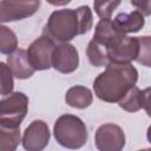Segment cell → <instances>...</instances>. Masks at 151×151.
Instances as JSON below:
<instances>
[{"label":"cell","mask_w":151,"mask_h":151,"mask_svg":"<svg viewBox=\"0 0 151 151\" xmlns=\"http://www.w3.org/2000/svg\"><path fill=\"white\" fill-rule=\"evenodd\" d=\"M113 22L116 24V26L119 28L122 33L127 34V33H136L140 31L145 24V19H144V15L136 9L130 13H126V12L118 13L113 19Z\"/></svg>","instance_id":"obj_13"},{"label":"cell","mask_w":151,"mask_h":151,"mask_svg":"<svg viewBox=\"0 0 151 151\" xmlns=\"http://www.w3.org/2000/svg\"><path fill=\"white\" fill-rule=\"evenodd\" d=\"M0 68H1V96H9L13 93V87H14V81H13V73L11 68L5 64L0 63Z\"/></svg>","instance_id":"obj_20"},{"label":"cell","mask_w":151,"mask_h":151,"mask_svg":"<svg viewBox=\"0 0 151 151\" xmlns=\"http://www.w3.org/2000/svg\"><path fill=\"white\" fill-rule=\"evenodd\" d=\"M119 107L127 111V112H137L143 109V99H142V91L139 87H132L126 96L118 103Z\"/></svg>","instance_id":"obj_16"},{"label":"cell","mask_w":151,"mask_h":151,"mask_svg":"<svg viewBox=\"0 0 151 151\" xmlns=\"http://www.w3.org/2000/svg\"><path fill=\"white\" fill-rule=\"evenodd\" d=\"M138 151H151V149H143V150H138Z\"/></svg>","instance_id":"obj_25"},{"label":"cell","mask_w":151,"mask_h":151,"mask_svg":"<svg viewBox=\"0 0 151 151\" xmlns=\"http://www.w3.org/2000/svg\"><path fill=\"white\" fill-rule=\"evenodd\" d=\"M28 110V97L22 92H13L0 101V127L20 129Z\"/></svg>","instance_id":"obj_4"},{"label":"cell","mask_w":151,"mask_h":151,"mask_svg":"<svg viewBox=\"0 0 151 151\" xmlns=\"http://www.w3.org/2000/svg\"><path fill=\"white\" fill-rule=\"evenodd\" d=\"M86 55L91 65L96 67H104L107 66L109 59H107V50L104 45L94 41L93 39L90 40L87 48H86Z\"/></svg>","instance_id":"obj_15"},{"label":"cell","mask_w":151,"mask_h":151,"mask_svg":"<svg viewBox=\"0 0 151 151\" xmlns=\"http://www.w3.org/2000/svg\"><path fill=\"white\" fill-rule=\"evenodd\" d=\"M39 0H1L0 1V21L9 22L26 19L33 15L40 7Z\"/></svg>","instance_id":"obj_7"},{"label":"cell","mask_w":151,"mask_h":151,"mask_svg":"<svg viewBox=\"0 0 151 151\" xmlns=\"http://www.w3.org/2000/svg\"><path fill=\"white\" fill-rule=\"evenodd\" d=\"M138 41H139V52L136 60L142 66L151 67V37L150 35L138 37Z\"/></svg>","instance_id":"obj_19"},{"label":"cell","mask_w":151,"mask_h":151,"mask_svg":"<svg viewBox=\"0 0 151 151\" xmlns=\"http://www.w3.org/2000/svg\"><path fill=\"white\" fill-rule=\"evenodd\" d=\"M20 143V129L0 127V151H15Z\"/></svg>","instance_id":"obj_17"},{"label":"cell","mask_w":151,"mask_h":151,"mask_svg":"<svg viewBox=\"0 0 151 151\" xmlns=\"http://www.w3.org/2000/svg\"><path fill=\"white\" fill-rule=\"evenodd\" d=\"M54 47V41L44 34L28 46L27 55L35 71H45L52 67V54Z\"/></svg>","instance_id":"obj_6"},{"label":"cell","mask_w":151,"mask_h":151,"mask_svg":"<svg viewBox=\"0 0 151 151\" xmlns=\"http://www.w3.org/2000/svg\"><path fill=\"white\" fill-rule=\"evenodd\" d=\"M142 99H143V109L145 110L146 114L151 118V86L142 91Z\"/></svg>","instance_id":"obj_22"},{"label":"cell","mask_w":151,"mask_h":151,"mask_svg":"<svg viewBox=\"0 0 151 151\" xmlns=\"http://www.w3.org/2000/svg\"><path fill=\"white\" fill-rule=\"evenodd\" d=\"M7 64L13 76L18 79H28L35 72V70L29 63L27 51L21 48L17 50L14 53L7 57Z\"/></svg>","instance_id":"obj_12"},{"label":"cell","mask_w":151,"mask_h":151,"mask_svg":"<svg viewBox=\"0 0 151 151\" xmlns=\"http://www.w3.org/2000/svg\"><path fill=\"white\" fill-rule=\"evenodd\" d=\"M132 6L137 8L139 13H142L144 17L151 14V1H130Z\"/></svg>","instance_id":"obj_23"},{"label":"cell","mask_w":151,"mask_h":151,"mask_svg":"<svg viewBox=\"0 0 151 151\" xmlns=\"http://www.w3.org/2000/svg\"><path fill=\"white\" fill-rule=\"evenodd\" d=\"M79 66V53L78 50L68 44L55 45L52 54V67L60 73H72Z\"/></svg>","instance_id":"obj_10"},{"label":"cell","mask_w":151,"mask_h":151,"mask_svg":"<svg viewBox=\"0 0 151 151\" xmlns=\"http://www.w3.org/2000/svg\"><path fill=\"white\" fill-rule=\"evenodd\" d=\"M125 143L123 129L112 123L100 125L94 133V144L98 151H123Z\"/></svg>","instance_id":"obj_5"},{"label":"cell","mask_w":151,"mask_h":151,"mask_svg":"<svg viewBox=\"0 0 151 151\" xmlns=\"http://www.w3.org/2000/svg\"><path fill=\"white\" fill-rule=\"evenodd\" d=\"M17 47H18V39L15 33L7 26L2 25L0 27V52L2 54L9 55L17 51Z\"/></svg>","instance_id":"obj_18"},{"label":"cell","mask_w":151,"mask_h":151,"mask_svg":"<svg viewBox=\"0 0 151 151\" xmlns=\"http://www.w3.org/2000/svg\"><path fill=\"white\" fill-rule=\"evenodd\" d=\"M126 34L122 33L119 28L116 26L113 20L111 19H100L94 28L93 40L104 45L106 50L112 47L114 44H117L120 39H123Z\"/></svg>","instance_id":"obj_11"},{"label":"cell","mask_w":151,"mask_h":151,"mask_svg":"<svg viewBox=\"0 0 151 151\" xmlns=\"http://www.w3.org/2000/svg\"><path fill=\"white\" fill-rule=\"evenodd\" d=\"M93 25L92 11L88 6L53 11L44 26L42 34L54 42L65 44L77 35L87 33Z\"/></svg>","instance_id":"obj_1"},{"label":"cell","mask_w":151,"mask_h":151,"mask_svg":"<svg viewBox=\"0 0 151 151\" xmlns=\"http://www.w3.org/2000/svg\"><path fill=\"white\" fill-rule=\"evenodd\" d=\"M139 52V41L138 37L125 35L117 44L107 50V59L110 64H131L136 60Z\"/></svg>","instance_id":"obj_9"},{"label":"cell","mask_w":151,"mask_h":151,"mask_svg":"<svg viewBox=\"0 0 151 151\" xmlns=\"http://www.w3.org/2000/svg\"><path fill=\"white\" fill-rule=\"evenodd\" d=\"M50 137L48 125L41 119H35L24 131L21 143L26 151H42L47 146Z\"/></svg>","instance_id":"obj_8"},{"label":"cell","mask_w":151,"mask_h":151,"mask_svg":"<svg viewBox=\"0 0 151 151\" xmlns=\"http://www.w3.org/2000/svg\"><path fill=\"white\" fill-rule=\"evenodd\" d=\"M138 71L132 64H109L93 81L94 94L106 103H119L136 86Z\"/></svg>","instance_id":"obj_2"},{"label":"cell","mask_w":151,"mask_h":151,"mask_svg":"<svg viewBox=\"0 0 151 151\" xmlns=\"http://www.w3.org/2000/svg\"><path fill=\"white\" fill-rule=\"evenodd\" d=\"M53 134L57 143L68 150L83 147L88 137L85 123L74 114L60 116L54 123Z\"/></svg>","instance_id":"obj_3"},{"label":"cell","mask_w":151,"mask_h":151,"mask_svg":"<svg viewBox=\"0 0 151 151\" xmlns=\"http://www.w3.org/2000/svg\"><path fill=\"white\" fill-rule=\"evenodd\" d=\"M120 5V1H94L93 7L100 19H111L113 11Z\"/></svg>","instance_id":"obj_21"},{"label":"cell","mask_w":151,"mask_h":151,"mask_svg":"<svg viewBox=\"0 0 151 151\" xmlns=\"http://www.w3.org/2000/svg\"><path fill=\"white\" fill-rule=\"evenodd\" d=\"M65 101L68 106L74 109H86L93 101V94L91 90L83 85H76L67 90Z\"/></svg>","instance_id":"obj_14"},{"label":"cell","mask_w":151,"mask_h":151,"mask_svg":"<svg viewBox=\"0 0 151 151\" xmlns=\"http://www.w3.org/2000/svg\"><path fill=\"white\" fill-rule=\"evenodd\" d=\"M146 137H147V140L149 143L151 144V125L147 127V132H146Z\"/></svg>","instance_id":"obj_24"}]
</instances>
